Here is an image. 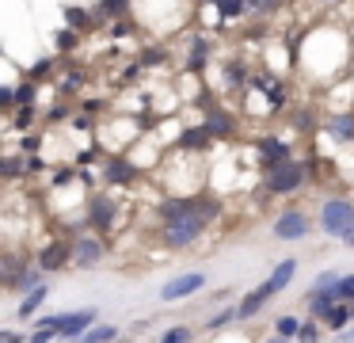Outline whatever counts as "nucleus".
<instances>
[{
	"instance_id": "f257e3e1",
	"label": "nucleus",
	"mask_w": 354,
	"mask_h": 343,
	"mask_svg": "<svg viewBox=\"0 0 354 343\" xmlns=\"http://www.w3.org/2000/svg\"><path fill=\"white\" fill-rule=\"evenodd\" d=\"M305 183H308V168L301 164L297 157L263 168V191H267V195H297Z\"/></svg>"
},
{
	"instance_id": "f03ea898",
	"label": "nucleus",
	"mask_w": 354,
	"mask_h": 343,
	"mask_svg": "<svg viewBox=\"0 0 354 343\" xmlns=\"http://www.w3.org/2000/svg\"><path fill=\"white\" fill-rule=\"evenodd\" d=\"M316 225H320L324 236H339V240H343V233H351V229H354V198H343V195L324 198Z\"/></svg>"
},
{
	"instance_id": "7ed1b4c3",
	"label": "nucleus",
	"mask_w": 354,
	"mask_h": 343,
	"mask_svg": "<svg viewBox=\"0 0 354 343\" xmlns=\"http://www.w3.org/2000/svg\"><path fill=\"white\" fill-rule=\"evenodd\" d=\"M35 263L42 274H57L65 267H73V236H54L35 252Z\"/></svg>"
},
{
	"instance_id": "20e7f679",
	"label": "nucleus",
	"mask_w": 354,
	"mask_h": 343,
	"mask_svg": "<svg viewBox=\"0 0 354 343\" xmlns=\"http://www.w3.org/2000/svg\"><path fill=\"white\" fill-rule=\"evenodd\" d=\"M270 233H274V240H305L313 233V218L301 206H286V210H278Z\"/></svg>"
},
{
	"instance_id": "39448f33",
	"label": "nucleus",
	"mask_w": 354,
	"mask_h": 343,
	"mask_svg": "<svg viewBox=\"0 0 354 343\" xmlns=\"http://www.w3.org/2000/svg\"><path fill=\"white\" fill-rule=\"evenodd\" d=\"M202 126L209 130V137H214V141H229V137H236L240 122H236V114H232L229 107L214 99L209 107H202Z\"/></svg>"
},
{
	"instance_id": "423d86ee",
	"label": "nucleus",
	"mask_w": 354,
	"mask_h": 343,
	"mask_svg": "<svg viewBox=\"0 0 354 343\" xmlns=\"http://www.w3.org/2000/svg\"><path fill=\"white\" fill-rule=\"evenodd\" d=\"M115 213H118V198L107 195V191H100V195H92V202H88V218L84 225L92 229V233L107 236L111 225H115Z\"/></svg>"
},
{
	"instance_id": "0eeeda50",
	"label": "nucleus",
	"mask_w": 354,
	"mask_h": 343,
	"mask_svg": "<svg viewBox=\"0 0 354 343\" xmlns=\"http://www.w3.org/2000/svg\"><path fill=\"white\" fill-rule=\"evenodd\" d=\"M107 259V240L100 233H84V236H73V267L88 271V267L103 263Z\"/></svg>"
},
{
	"instance_id": "6e6552de",
	"label": "nucleus",
	"mask_w": 354,
	"mask_h": 343,
	"mask_svg": "<svg viewBox=\"0 0 354 343\" xmlns=\"http://www.w3.org/2000/svg\"><path fill=\"white\" fill-rule=\"evenodd\" d=\"M138 175H141L138 164H133L126 152H107V157H103V183H107V187H130Z\"/></svg>"
},
{
	"instance_id": "1a4fd4ad",
	"label": "nucleus",
	"mask_w": 354,
	"mask_h": 343,
	"mask_svg": "<svg viewBox=\"0 0 354 343\" xmlns=\"http://www.w3.org/2000/svg\"><path fill=\"white\" fill-rule=\"evenodd\" d=\"M198 290H206V274L202 271H187V274H176L160 286V301H183V297H194Z\"/></svg>"
},
{
	"instance_id": "9d476101",
	"label": "nucleus",
	"mask_w": 354,
	"mask_h": 343,
	"mask_svg": "<svg viewBox=\"0 0 354 343\" xmlns=\"http://www.w3.org/2000/svg\"><path fill=\"white\" fill-rule=\"evenodd\" d=\"M255 157H259V164H263V168H270V164H282V160L297 157V152H293V141H290V137L263 134L259 141H255Z\"/></svg>"
},
{
	"instance_id": "9b49d317",
	"label": "nucleus",
	"mask_w": 354,
	"mask_h": 343,
	"mask_svg": "<svg viewBox=\"0 0 354 343\" xmlns=\"http://www.w3.org/2000/svg\"><path fill=\"white\" fill-rule=\"evenodd\" d=\"M95 324V309H77V313H57V340L80 343V335Z\"/></svg>"
},
{
	"instance_id": "f8f14e48",
	"label": "nucleus",
	"mask_w": 354,
	"mask_h": 343,
	"mask_svg": "<svg viewBox=\"0 0 354 343\" xmlns=\"http://www.w3.org/2000/svg\"><path fill=\"white\" fill-rule=\"evenodd\" d=\"M27 263H31V256L12 252V248H0V290H4V294L16 290V282H19V274H24Z\"/></svg>"
},
{
	"instance_id": "ddd939ff",
	"label": "nucleus",
	"mask_w": 354,
	"mask_h": 343,
	"mask_svg": "<svg viewBox=\"0 0 354 343\" xmlns=\"http://www.w3.org/2000/svg\"><path fill=\"white\" fill-rule=\"evenodd\" d=\"M209 61H214V38H209V35H191V50H187L183 69L198 76V73H206V69H209Z\"/></svg>"
},
{
	"instance_id": "4468645a",
	"label": "nucleus",
	"mask_w": 354,
	"mask_h": 343,
	"mask_svg": "<svg viewBox=\"0 0 354 343\" xmlns=\"http://www.w3.org/2000/svg\"><path fill=\"white\" fill-rule=\"evenodd\" d=\"M293 274H297V259H282V263H278L274 271H270L267 279L259 282L263 297H267V301H270V297H274V294H282V290H286V286H290V282H293Z\"/></svg>"
},
{
	"instance_id": "2eb2a0df",
	"label": "nucleus",
	"mask_w": 354,
	"mask_h": 343,
	"mask_svg": "<svg viewBox=\"0 0 354 343\" xmlns=\"http://www.w3.org/2000/svg\"><path fill=\"white\" fill-rule=\"evenodd\" d=\"M214 12V30H225L229 23L244 19V0H202Z\"/></svg>"
},
{
	"instance_id": "dca6fc26",
	"label": "nucleus",
	"mask_w": 354,
	"mask_h": 343,
	"mask_svg": "<svg viewBox=\"0 0 354 343\" xmlns=\"http://www.w3.org/2000/svg\"><path fill=\"white\" fill-rule=\"evenodd\" d=\"M221 73H225V91H244L248 76H252V65H248V58H225Z\"/></svg>"
},
{
	"instance_id": "f3484780",
	"label": "nucleus",
	"mask_w": 354,
	"mask_h": 343,
	"mask_svg": "<svg viewBox=\"0 0 354 343\" xmlns=\"http://www.w3.org/2000/svg\"><path fill=\"white\" fill-rule=\"evenodd\" d=\"M320 130H328L335 141L351 145V141H354V111H339V114H328V118H320Z\"/></svg>"
},
{
	"instance_id": "a211bd4d",
	"label": "nucleus",
	"mask_w": 354,
	"mask_h": 343,
	"mask_svg": "<svg viewBox=\"0 0 354 343\" xmlns=\"http://www.w3.org/2000/svg\"><path fill=\"white\" fill-rule=\"evenodd\" d=\"M133 12V0H95L92 15H95V27L100 23H115V19H126Z\"/></svg>"
},
{
	"instance_id": "6ab92c4d",
	"label": "nucleus",
	"mask_w": 354,
	"mask_h": 343,
	"mask_svg": "<svg viewBox=\"0 0 354 343\" xmlns=\"http://www.w3.org/2000/svg\"><path fill=\"white\" fill-rule=\"evenodd\" d=\"M209 145H214V137H209V130L202 126V122H191V126L179 134V149L183 152H206Z\"/></svg>"
},
{
	"instance_id": "aec40b11",
	"label": "nucleus",
	"mask_w": 354,
	"mask_h": 343,
	"mask_svg": "<svg viewBox=\"0 0 354 343\" xmlns=\"http://www.w3.org/2000/svg\"><path fill=\"white\" fill-rule=\"evenodd\" d=\"M290 0H244V19H255V23H270Z\"/></svg>"
},
{
	"instance_id": "412c9836",
	"label": "nucleus",
	"mask_w": 354,
	"mask_h": 343,
	"mask_svg": "<svg viewBox=\"0 0 354 343\" xmlns=\"http://www.w3.org/2000/svg\"><path fill=\"white\" fill-rule=\"evenodd\" d=\"M65 27L77 30V35H92V30H95V15H92V8L65 4Z\"/></svg>"
},
{
	"instance_id": "4be33fe9",
	"label": "nucleus",
	"mask_w": 354,
	"mask_h": 343,
	"mask_svg": "<svg viewBox=\"0 0 354 343\" xmlns=\"http://www.w3.org/2000/svg\"><path fill=\"white\" fill-rule=\"evenodd\" d=\"M46 297H50V286H46V282H39L35 290H27V294H24L16 317H19V320H35V313L42 309V301H46Z\"/></svg>"
},
{
	"instance_id": "5701e85b",
	"label": "nucleus",
	"mask_w": 354,
	"mask_h": 343,
	"mask_svg": "<svg viewBox=\"0 0 354 343\" xmlns=\"http://www.w3.org/2000/svg\"><path fill=\"white\" fill-rule=\"evenodd\" d=\"M267 305V297H263V290L255 286V290H248L244 297H240V305H236V320H252V317H259V309Z\"/></svg>"
},
{
	"instance_id": "b1692460",
	"label": "nucleus",
	"mask_w": 354,
	"mask_h": 343,
	"mask_svg": "<svg viewBox=\"0 0 354 343\" xmlns=\"http://www.w3.org/2000/svg\"><path fill=\"white\" fill-rule=\"evenodd\" d=\"M320 324L328 328V332H343V328L351 324V305H346V301H335V305L328 309V317L320 320Z\"/></svg>"
},
{
	"instance_id": "393cba45",
	"label": "nucleus",
	"mask_w": 354,
	"mask_h": 343,
	"mask_svg": "<svg viewBox=\"0 0 354 343\" xmlns=\"http://www.w3.org/2000/svg\"><path fill=\"white\" fill-rule=\"evenodd\" d=\"M290 126L297 130V134H313L320 122H316V114L308 111V107H293V111H290Z\"/></svg>"
},
{
	"instance_id": "a878e982",
	"label": "nucleus",
	"mask_w": 354,
	"mask_h": 343,
	"mask_svg": "<svg viewBox=\"0 0 354 343\" xmlns=\"http://www.w3.org/2000/svg\"><path fill=\"white\" fill-rule=\"evenodd\" d=\"M39 282H46V274H42L39 263L31 259V263L24 267V274H19V282H16V290H12V294H27V290H35Z\"/></svg>"
},
{
	"instance_id": "bb28decb",
	"label": "nucleus",
	"mask_w": 354,
	"mask_h": 343,
	"mask_svg": "<svg viewBox=\"0 0 354 343\" xmlns=\"http://www.w3.org/2000/svg\"><path fill=\"white\" fill-rule=\"evenodd\" d=\"M297 332H301V317H297V313H286V317L274 320V335H278V340L290 343V340H297Z\"/></svg>"
},
{
	"instance_id": "cd10ccee",
	"label": "nucleus",
	"mask_w": 354,
	"mask_h": 343,
	"mask_svg": "<svg viewBox=\"0 0 354 343\" xmlns=\"http://www.w3.org/2000/svg\"><path fill=\"white\" fill-rule=\"evenodd\" d=\"M339 297H335V290H328V294H316V297H308V317L313 320H324L328 317V309L335 305Z\"/></svg>"
},
{
	"instance_id": "c85d7f7f",
	"label": "nucleus",
	"mask_w": 354,
	"mask_h": 343,
	"mask_svg": "<svg viewBox=\"0 0 354 343\" xmlns=\"http://www.w3.org/2000/svg\"><path fill=\"white\" fill-rule=\"evenodd\" d=\"M118 335H122V332H118L115 324H92L84 335H80V340H92V343H115Z\"/></svg>"
},
{
	"instance_id": "c756f323",
	"label": "nucleus",
	"mask_w": 354,
	"mask_h": 343,
	"mask_svg": "<svg viewBox=\"0 0 354 343\" xmlns=\"http://www.w3.org/2000/svg\"><path fill=\"white\" fill-rule=\"evenodd\" d=\"M164 61H168V50H164V46H149V50L138 53L141 69H156V65H164Z\"/></svg>"
},
{
	"instance_id": "7c9ffc66",
	"label": "nucleus",
	"mask_w": 354,
	"mask_h": 343,
	"mask_svg": "<svg viewBox=\"0 0 354 343\" xmlns=\"http://www.w3.org/2000/svg\"><path fill=\"white\" fill-rule=\"evenodd\" d=\"M339 274H343V271H324V274H320V279H316V282H313V286H308V294H305V301H308V297H316V294H328V290H335V282H339Z\"/></svg>"
},
{
	"instance_id": "2f4dec72",
	"label": "nucleus",
	"mask_w": 354,
	"mask_h": 343,
	"mask_svg": "<svg viewBox=\"0 0 354 343\" xmlns=\"http://www.w3.org/2000/svg\"><path fill=\"white\" fill-rule=\"evenodd\" d=\"M54 69H57V61H54V58H42L39 65H31V69H27V80L42 84V80H50V76H54Z\"/></svg>"
},
{
	"instance_id": "473e14b6",
	"label": "nucleus",
	"mask_w": 354,
	"mask_h": 343,
	"mask_svg": "<svg viewBox=\"0 0 354 343\" xmlns=\"http://www.w3.org/2000/svg\"><path fill=\"white\" fill-rule=\"evenodd\" d=\"M12 96H16V107H35V96H39V84H35V80H24L19 88H12Z\"/></svg>"
},
{
	"instance_id": "72a5a7b5",
	"label": "nucleus",
	"mask_w": 354,
	"mask_h": 343,
	"mask_svg": "<svg viewBox=\"0 0 354 343\" xmlns=\"http://www.w3.org/2000/svg\"><path fill=\"white\" fill-rule=\"evenodd\" d=\"M191 340H194L191 328H187V324H176V328H168V332H164L156 343H191Z\"/></svg>"
},
{
	"instance_id": "f704fd0d",
	"label": "nucleus",
	"mask_w": 354,
	"mask_h": 343,
	"mask_svg": "<svg viewBox=\"0 0 354 343\" xmlns=\"http://www.w3.org/2000/svg\"><path fill=\"white\" fill-rule=\"evenodd\" d=\"M80 38H84V35H77V30H69V27L57 30V50H62V53H77Z\"/></svg>"
},
{
	"instance_id": "c9c22d12",
	"label": "nucleus",
	"mask_w": 354,
	"mask_h": 343,
	"mask_svg": "<svg viewBox=\"0 0 354 343\" xmlns=\"http://www.w3.org/2000/svg\"><path fill=\"white\" fill-rule=\"evenodd\" d=\"M335 297H339V301H346V305H354V274H339Z\"/></svg>"
},
{
	"instance_id": "e433bc0d",
	"label": "nucleus",
	"mask_w": 354,
	"mask_h": 343,
	"mask_svg": "<svg viewBox=\"0 0 354 343\" xmlns=\"http://www.w3.org/2000/svg\"><path fill=\"white\" fill-rule=\"evenodd\" d=\"M297 340L301 343H320V320H301V332H297Z\"/></svg>"
},
{
	"instance_id": "4c0bfd02",
	"label": "nucleus",
	"mask_w": 354,
	"mask_h": 343,
	"mask_svg": "<svg viewBox=\"0 0 354 343\" xmlns=\"http://www.w3.org/2000/svg\"><path fill=\"white\" fill-rule=\"evenodd\" d=\"M236 320V305H229V309H221V313H214V317L206 320V328L209 332H217V328H225V324H232Z\"/></svg>"
},
{
	"instance_id": "58836bf2",
	"label": "nucleus",
	"mask_w": 354,
	"mask_h": 343,
	"mask_svg": "<svg viewBox=\"0 0 354 343\" xmlns=\"http://www.w3.org/2000/svg\"><path fill=\"white\" fill-rule=\"evenodd\" d=\"M24 340H27V343H54V340H57V332H54V328H31V332H27Z\"/></svg>"
},
{
	"instance_id": "ea45409f",
	"label": "nucleus",
	"mask_w": 354,
	"mask_h": 343,
	"mask_svg": "<svg viewBox=\"0 0 354 343\" xmlns=\"http://www.w3.org/2000/svg\"><path fill=\"white\" fill-rule=\"evenodd\" d=\"M31 118H35V107H19V114H16V126H19V130H31V126H35Z\"/></svg>"
},
{
	"instance_id": "a19ab883",
	"label": "nucleus",
	"mask_w": 354,
	"mask_h": 343,
	"mask_svg": "<svg viewBox=\"0 0 354 343\" xmlns=\"http://www.w3.org/2000/svg\"><path fill=\"white\" fill-rule=\"evenodd\" d=\"M16 107V96H12V88H0V111H12Z\"/></svg>"
},
{
	"instance_id": "79ce46f5",
	"label": "nucleus",
	"mask_w": 354,
	"mask_h": 343,
	"mask_svg": "<svg viewBox=\"0 0 354 343\" xmlns=\"http://www.w3.org/2000/svg\"><path fill=\"white\" fill-rule=\"evenodd\" d=\"M320 8H339V4H346V0H316Z\"/></svg>"
},
{
	"instance_id": "37998d69",
	"label": "nucleus",
	"mask_w": 354,
	"mask_h": 343,
	"mask_svg": "<svg viewBox=\"0 0 354 343\" xmlns=\"http://www.w3.org/2000/svg\"><path fill=\"white\" fill-rule=\"evenodd\" d=\"M343 244H346V248H354V229H351V233H343Z\"/></svg>"
},
{
	"instance_id": "c03bdc74",
	"label": "nucleus",
	"mask_w": 354,
	"mask_h": 343,
	"mask_svg": "<svg viewBox=\"0 0 354 343\" xmlns=\"http://www.w3.org/2000/svg\"><path fill=\"white\" fill-rule=\"evenodd\" d=\"M4 343H27V340H24V335H19V332H12V335H8V340H4Z\"/></svg>"
},
{
	"instance_id": "a18cd8bd",
	"label": "nucleus",
	"mask_w": 354,
	"mask_h": 343,
	"mask_svg": "<svg viewBox=\"0 0 354 343\" xmlns=\"http://www.w3.org/2000/svg\"><path fill=\"white\" fill-rule=\"evenodd\" d=\"M8 335H12V328H0V343L8 340Z\"/></svg>"
},
{
	"instance_id": "49530a36",
	"label": "nucleus",
	"mask_w": 354,
	"mask_h": 343,
	"mask_svg": "<svg viewBox=\"0 0 354 343\" xmlns=\"http://www.w3.org/2000/svg\"><path fill=\"white\" fill-rule=\"evenodd\" d=\"M267 343H286V340H278V335H274V340H267Z\"/></svg>"
},
{
	"instance_id": "de8ad7c7",
	"label": "nucleus",
	"mask_w": 354,
	"mask_h": 343,
	"mask_svg": "<svg viewBox=\"0 0 354 343\" xmlns=\"http://www.w3.org/2000/svg\"><path fill=\"white\" fill-rule=\"evenodd\" d=\"M351 324H354V305H351Z\"/></svg>"
},
{
	"instance_id": "09e8293b",
	"label": "nucleus",
	"mask_w": 354,
	"mask_h": 343,
	"mask_svg": "<svg viewBox=\"0 0 354 343\" xmlns=\"http://www.w3.org/2000/svg\"><path fill=\"white\" fill-rule=\"evenodd\" d=\"M80 343H92V340H80Z\"/></svg>"
},
{
	"instance_id": "8fccbe9b",
	"label": "nucleus",
	"mask_w": 354,
	"mask_h": 343,
	"mask_svg": "<svg viewBox=\"0 0 354 343\" xmlns=\"http://www.w3.org/2000/svg\"><path fill=\"white\" fill-rule=\"evenodd\" d=\"M115 343H126V340H115Z\"/></svg>"
}]
</instances>
